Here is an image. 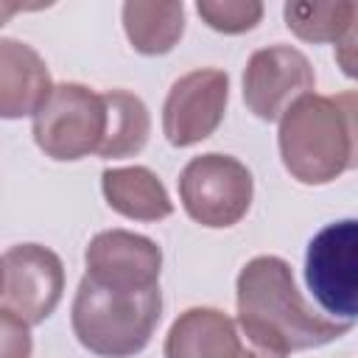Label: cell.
<instances>
[{"instance_id":"6da1fadb","label":"cell","mask_w":358,"mask_h":358,"mask_svg":"<svg viewBox=\"0 0 358 358\" xmlns=\"http://www.w3.org/2000/svg\"><path fill=\"white\" fill-rule=\"evenodd\" d=\"M235 305L246 338L280 355L333 344L352 330L350 322L316 313L299 294L288 260L277 255H257L241 268Z\"/></svg>"},{"instance_id":"7a4b0ae2","label":"cell","mask_w":358,"mask_h":358,"mask_svg":"<svg viewBox=\"0 0 358 358\" xmlns=\"http://www.w3.org/2000/svg\"><path fill=\"white\" fill-rule=\"evenodd\" d=\"M285 171L302 185H327L355 165V95L308 92L280 117Z\"/></svg>"},{"instance_id":"3957f363","label":"cell","mask_w":358,"mask_h":358,"mask_svg":"<svg viewBox=\"0 0 358 358\" xmlns=\"http://www.w3.org/2000/svg\"><path fill=\"white\" fill-rule=\"evenodd\" d=\"M159 319V285L140 294H123L101 288L87 277H81L70 310L78 344L98 358H134L148 347Z\"/></svg>"},{"instance_id":"277c9868","label":"cell","mask_w":358,"mask_h":358,"mask_svg":"<svg viewBox=\"0 0 358 358\" xmlns=\"http://www.w3.org/2000/svg\"><path fill=\"white\" fill-rule=\"evenodd\" d=\"M106 129L103 95L78 81L53 84L42 106L34 112L31 134L56 162H76L98 154Z\"/></svg>"},{"instance_id":"5b68a950","label":"cell","mask_w":358,"mask_h":358,"mask_svg":"<svg viewBox=\"0 0 358 358\" xmlns=\"http://www.w3.org/2000/svg\"><path fill=\"white\" fill-rule=\"evenodd\" d=\"M252 196V171L229 154L210 151L193 157L179 173V201L185 213L207 229L235 227L249 213Z\"/></svg>"},{"instance_id":"8992f818","label":"cell","mask_w":358,"mask_h":358,"mask_svg":"<svg viewBox=\"0 0 358 358\" xmlns=\"http://www.w3.org/2000/svg\"><path fill=\"white\" fill-rule=\"evenodd\" d=\"M358 224L355 218L322 227L305 252V282L330 319L355 324L358 316Z\"/></svg>"},{"instance_id":"52a82bcc","label":"cell","mask_w":358,"mask_h":358,"mask_svg":"<svg viewBox=\"0 0 358 358\" xmlns=\"http://www.w3.org/2000/svg\"><path fill=\"white\" fill-rule=\"evenodd\" d=\"M64 294L62 257L42 243H17L0 257V308L28 327L42 324Z\"/></svg>"},{"instance_id":"ba28073f","label":"cell","mask_w":358,"mask_h":358,"mask_svg":"<svg viewBox=\"0 0 358 358\" xmlns=\"http://www.w3.org/2000/svg\"><path fill=\"white\" fill-rule=\"evenodd\" d=\"M229 76L218 67H199L179 76L162 103V134L173 148L207 140L224 120Z\"/></svg>"},{"instance_id":"9c48e42d","label":"cell","mask_w":358,"mask_h":358,"mask_svg":"<svg viewBox=\"0 0 358 358\" xmlns=\"http://www.w3.org/2000/svg\"><path fill=\"white\" fill-rule=\"evenodd\" d=\"M316 73L308 56L291 45H268L249 56L243 70V103L246 109L271 123L302 95L313 92Z\"/></svg>"},{"instance_id":"30bf717a","label":"cell","mask_w":358,"mask_h":358,"mask_svg":"<svg viewBox=\"0 0 358 358\" xmlns=\"http://www.w3.org/2000/svg\"><path fill=\"white\" fill-rule=\"evenodd\" d=\"M84 277L101 288L140 294L159 285L162 249L137 232L106 229L98 232L84 249Z\"/></svg>"},{"instance_id":"8fae6325","label":"cell","mask_w":358,"mask_h":358,"mask_svg":"<svg viewBox=\"0 0 358 358\" xmlns=\"http://www.w3.org/2000/svg\"><path fill=\"white\" fill-rule=\"evenodd\" d=\"M162 355L165 358H288L249 341L238 319L210 305L187 308L173 319L162 344Z\"/></svg>"},{"instance_id":"7c38bea8","label":"cell","mask_w":358,"mask_h":358,"mask_svg":"<svg viewBox=\"0 0 358 358\" xmlns=\"http://www.w3.org/2000/svg\"><path fill=\"white\" fill-rule=\"evenodd\" d=\"M50 87L53 81L45 59L28 42L0 36V117H34Z\"/></svg>"},{"instance_id":"4fadbf2b","label":"cell","mask_w":358,"mask_h":358,"mask_svg":"<svg viewBox=\"0 0 358 358\" xmlns=\"http://www.w3.org/2000/svg\"><path fill=\"white\" fill-rule=\"evenodd\" d=\"M106 204L131 221H162L173 213V201L159 176L145 165L106 168L101 173Z\"/></svg>"},{"instance_id":"5bb4252c","label":"cell","mask_w":358,"mask_h":358,"mask_svg":"<svg viewBox=\"0 0 358 358\" xmlns=\"http://www.w3.org/2000/svg\"><path fill=\"white\" fill-rule=\"evenodd\" d=\"M123 31L131 48L143 56H162L185 34V6L182 3H123Z\"/></svg>"},{"instance_id":"9a60e30c","label":"cell","mask_w":358,"mask_h":358,"mask_svg":"<svg viewBox=\"0 0 358 358\" xmlns=\"http://www.w3.org/2000/svg\"><path fill=\"white\" fill-rule=\"evenodd\" d=\"M103 106H106V129L98 148V157L103 159H126L145 148L151 134V115L143 98L126 90H106Z\"/></svg>"},{"instance_id":"2e32d148","label":"cell","mask_w":358,"mask_h":358,"mask_svg":"<svg viewBox=\"0 0 358 358\" xmlns=\"http://www.w3.org/2000/svg\"><path fill=\"white\" fill-rule=\"evenodd\" d=\"M355 14L358 6L355 3H285L282 6V17L285 25L294 36H299L302 42H338L347 31L355 28Z\"/></svg>"},{"instance_id":"e0dca14e","label":"cell","mask_w":358,"mask_h":358,"mask_svg":"<svg viewBox=\"0 0 358 358\" xmlns=\"http://www.w3.org/2000/svg\"><path fill=\"white\" fill-rule=\"evenodd\" d=\"M199 17L218 34H246L263 20V3L257 0H199Z\"/></svg>"},{"instance_id":"ac0fdd59","label":"cell","mask_w":358,"mask_h":358,"mask_svg":"<svg viewBox=\"0 0 358 358\" xmlns=\"http://www.w3.org/2000/svg\"><path fill=\"white\" fill-rule=\"evenodd\" d=\"M34 338L31 327L14 313L0 308V358H31Z\"/></svg>"},{"instance_id":"d6986e66","label":"cell","mask_w":358,"mask_h":358,"mask_svg":"<svg viewBox=\"0 0 358 358\" xmlns=\"http://www.w3.org/2000/svg\"><path fill=\"white\" fill-rule=\"evenodd\" d=\"M336 48H338V62H341L344 73L352 78V76H355V62H352V50H355V28L347 31V34L336 42Z\"/></svg>"},{"instance_id":"ffe728a7","label":"cell","mask_w":358,"mask_h":358,"mask_svg":"<svg viewBox=\"0 0 358 358\" xmlns=\"http://www.w3.org/2000/svg\"><path fill=\"white\" fill-rule=\"evenodd\" d=\"M25 11V6H17V3H0V25H6L14 14Z\"/></svg>"}]
</instances>
